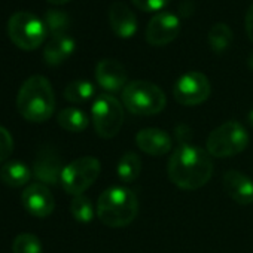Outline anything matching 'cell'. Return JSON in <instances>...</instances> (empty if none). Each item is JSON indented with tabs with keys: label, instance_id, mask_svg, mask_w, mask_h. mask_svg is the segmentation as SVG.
Wrapping results in <instances>:
<instances>
[{
	"label": "cell",
	"instance_id": "obj_29",
	"mask_svg": "<svg viewBox=\"0 0 253 253\" xmlns=\"http://www.w3.org/2000/svg\"><path fill=\"white\" fill-rule=\"evenodd\" d=\"M179 12H180V15H183V17H189V15L194 12V3L189 2V0H186V2H183V3L180 5Z\"/></svg>",
	"mask_w": 253,
	"mask_h": 253
},
{
	"label": "cell",
	"instance_id": "obj_23",
	"mask_svg": "<svg viewBox=\"0 0 253 253\" xmlns=\"http://www.w3.org/2000/svg\"><path fill=\"white\" fill-rule=\"evenodd\" d=\"M70 213L75 220L88 223L94 219L95 210L91 200L82 194V195H75L73 200L70 201Z\"/></svg>",
	"mask_w": 253,
	"mask_h": 253
},
{
	"label": "cell",
	"instance_id": "obj_31",
	"mask_svg": "<svg viewBox=\"0 0 253 253\" xmlns=\"http://www.w3.org/2000/svg\"><path fill=\"white\" fill-rule=\"evenodd\" d=\"M247 121H249V124H250V126L253 128V109L249 112V115H247Z\"/></svg>",
	"mask_w": 253,
	"mask_h": 253
},
{
	"label": "cell",
	"instance_id": "obj_11",
	"mask_svg": "<svg viewBox=\"0 0 253 253\" xmlns=\"http://www.w3.org/2000/svg\"><path fill=\"white\" fill-rule=\"evenodd\" d=\"M21 201L24 209L35 217H48L55 209L54 195L43 183L29 185L21 194Z\"/></svg>",
	"mask_w": 253,
	"mask_h": 253
},
{
	"label": "cell",
	"instance_id": "obj_7",
	"mask_svg": "<svg viewBox=\"0 0 253 253\" xmlns=\"http://www.w3.org/2000/svg\"><path fill=\"white\" fill-rule=\"evenodd\" d=\"M46 35L45 23L30 12H17L8 21V36L20 49H38L46 39Z\"/></svg>",
	"mask_w": 253,
	"mask_h": 253
},
{
	"label": "cell",
	"instance_id": "obj_13",
	"mask_svg": "<svg viewBox=\"0 0 253 253\" xmlns=\"http://www.w3.org/2000/svg\"><path fill=\"white\" fill-rule=\"evenodd\" d=\"M63 169L64 167L57 152L51 148H45L41 151L35 161L33 173L36 179L41 180L43 185H57L61 180Z\"/></svg>",
	"mask_w": 253,
	"mask_h": 253
},
{
	"label": "cell",
	"instance_id": "obj_25",
	"mask_svg": "<svg viewBox=\"0 0 253 253\" xmlns=\"http://www.w3.org/2000/svg\"><path fill=\"white\" fill-rule=\"evenodd\" d=\"M14 253H43V247L41 240L35 234H20L15 237L12 244Z\"/></svg>",
	"mask_w": 253,
	"mask_h": 253
},
{
	"label": "cell",
	"instance_id": "obj_8",
	"mask_svg": "<svg viewBox=\"0 0 253 253\" xmlns=\"http://www.w3.org/2000/svg\"><path fill=\"white\" fill-rule=\"evenodd\" d=\"M101 164L94 157H81L63 169L61 186L70 195H82L98 179Z\"/></svg>",
	"mask_w": 253,
	"mask_h": 253
},
{
	"label": "cell",
	"instance_id": "obj_4",
	"mask_svg": "<svg viewBox=\"0 0 253 253\" xmlns=\"http://www.w3.org/2000/svg\"><path fill=\"white\" fill-rule=\"evenodd\" d=\"M124 107L139 116H152L164 110L167 97L164 91L149 81H133L122 89Z\"/></svg>",
	"mask_w": 253,
	"mask_h": 253
},
{
	"label": "cell",
	"instance_id": "obj_32",
	"mask_svg": "<svg viewBox=\"0 0 253 253\" xmlns=\"http://www.w3.org/2000/svg\"><path fill=\"white\" fill-rule=\"evenodd\" d=\"M247 66L253 70V52L249 55V58H247Z\"/></svg>",
	"mask_w": 253,
	"mask_h": 253
},
{
	"label": "cell",
	"instance_id": "obj_10",
	"mask_svg": "<svg viewBox=\"0 0 253 253\" xmlns=\"http://www.w3.org/2000/svg\"><path fill=\"white\" fill-rule=\"evenodd\" d=\"M180 20L171 12H160L151 18L146 27V42L151 46H166L180 35Z\"/></svg>",
	"mask_w": 253,
	"mask_h": 253
},
{
	"label": "cell",
	"instance_id": "obj_3",
	"mask_svg": "<svg viewBox=\"0 0 253 253\" xmlns=\"http://www.w3.org/2000/svg\"><path fill=\"white\" fill-rule=\"evenodd\" d=\"M139 213L136 194L125 186L104 189L97 200V217L109 228L128 226Z\"/></svg>",
	"mask_w": 253,
	"mask_h": 253
},
{
	"label": "cell",
	"instance_id": "obj_17",
	"mask_svg": "<svg viewBox=\"0 0 253 253\" xmlns=\"http://www.w3.org/2000/svg\"><path fill=\"white\" fill-rule=\"evenodd\" d=\"M75 51V41L67 36H55L52 38L43 49V60L48 66H60L63 64Z\"/></svg>",
	"mask_w": 253,
	"mask_h": 253
},
{
	"label": "cell",
	"instance_id": "obj_24",
	"mask_svg": "<svg viewBox=\"0 0 253 253\" xmlns=\"http://www.w3.org/2000/svg\"><path fill=\"white\" fill-rule=\"evenodd\" d=\"M45 26H46V30L48 33L55 38V36H63L66 35L69 26H70V20H69V15L63 11H58V9H51L46 12L45 15Z\"/></svg>",
	"mask_w": 253,
	"mask_h": 253
},
{
	"label": "cell",
	"instance_id": "obj_27",
	"mask_svg": "<svg viewBox=\"0 0 253 253\" xmlns=\"http://www.w3.org/2000/svg\"><path fill=\"white\" fill-rule=\"evenodd\" d=\"M133 5L145 12H157L169 5L170 0H131Z\"/></svg>",
	"mask_w": 253,
	"mask_h": 253
},
{
	"label": "cell",
	"instance_id": "obj_26",
	"mask_svg": "<svg viewBox=\"0 0 253 253\" xmlns=\"http://www.w3.org/2000/svg\"><path fill=\"white\" fill-rule=\"evenodd\" d=\"M14 151V139L11 133L0 125V164L5 163Z\"/></svg>",
	"mask_w": 253,
	"mask_h": 253
},
{
	"label": "cell",
	"instance_id": "obj_15",
	"mask_svg": "<svg viewBox=\"0 0 253 253\" xmlns=\"http://www.w3.org/2000/svg\"><path fill=\"white\" fill-rule=\"evenodd\" d=\"M109 24L112 32L121 39H130L137 32L134 12L122 2H115L109 8Z\"/></svg>",
	"mask_w": 253,
	"mask_h": 253
},
{
	"label": "cell",
	"instance_id": "obj_28",
	"mask_svg": "<svg viewBox=\"0 0 253 253\" xmlns=\"http://www.w3.org/2000/svg\"><path fill=\"white\" fill-rule=\"evenodd\" d=\"M244 26H246V33H247V38L249 41L253 43V5L249 8L247 14H246V21H244Z\"/></svg>",
	"mask_w": 253,
	"mask_h": 253
},
{
	"label": "cell",
	"instance_id": "obj_16",
	"mask_svg": "<svg viewBox=\"0 0 253 253\" xmlns=\"http://www.w3.org/2000/svg\"><path fill=\"white\" fill-rule=\"evenodd\" d=\"M136 145L142 152L151 157H163L171 149V137L161 128L149 126V128H142L137 133Z\"/></svg>",
	"mask_w": 253,
	"mask_h": 253
},
{
	"label": "cell",
	"instance_id": "obj_12",
	"mask_svg": "<svg viewBox=\"0 0 253 253\" xmlns=\"http://www.w3.org/2000/svg\"><path fill=\"white\" fill-rule=\"evenodd\" d=\"M95 79L104 91L119 92L128 84V73L119 61L106 58L95 66Z\"/></svg>",
	"mask_w": 253,
	"mask_h": 253
},
{
	"label": "cell",
	"instance_id": "obj_21",
	"mask_svg": "<svg viewBox=\"0 0 253 253\" xmlns=\"http://www.w3.org/2000/svg\"><path fill=\"white\" fill-rule=\"evenodd\" d=\"M232 30L228 24L225 23H216L210 27L209 30V45L211 48L213 52L216 54H222L225 52L231 43H232Z\"/></svg>",
	"mask_w": 253,
	"mask_h": 253
},
{
	"label": "cell",
	"instance_id": "obj_20",
	"mask_svg": "<svg viewBox=\"0 0 253 253\" xmlns=\"http://www.w3.org/2000/svg\"><path fill=\"white\" fill-rule=\"evenodd\" d=\"M140 173H142V160L136 152H125L119 158L116 166V174L122 182L131 183L137 180Z\"/></svg>",
	"mask_w": 253,
	"mask_h": 253
},
{
	"label": "cell",
	"instance_id": "obj_30",
	"mask_svg": "<svg viewBox=\"0 0 253 253\" xmlns=\"http://www.w3.org/2000/svg\"><path fill=\"white\" fill-rule=\"evenodd\" d=\"M48 2H49L51 5L60 6V5H66V3H69V2H70V0H48Z\"/></svg>",
	"mask_w": 253,
	"mask_h": 253
},
{
	"label": "cell",
	"instance_id": "obj_19",
	"mask_svg": "<svg viewBox=\"0 0 253 253\" xmlns=\"http://www.w3.org/2000/svg\"><path fill=\"white\" fill-rule=\"evenodd\" d=\"M57 122H58V125L61 126V128H64L66 131L81 133L88 126L89 119H88V115L84 110H81L78 107H66V109L58 112Z\"/></svg>",
	"mask_w": 253,
	"mask_h": 253
},
{
	"label": "cell",
	"instance_id": "obj_6",
	"mask_svg": "<svg viewBox=\"0 0 253 253\" xmlns=\"http://www.w3.org/2000/svg\"><path fill=\"white\" fill-rule=\"evenodd\" d=\"M91 119L95 133L101 139H113L124 124V104L110 94H100L92 103Z\"/></svg>",
	"mask_w": 253,
	"mask_h": 253
},
{
	"label": "cell",
	"instance_id": "obj_9",
	"mask_svg": "<svg viewBox=\"0 0 253 253\" xmlns=\"http://www.w3.org/2000/svg\"><path fill=\"white\" fill-rule=\"evenodd\" d=\"M210 81L201 72H188L182 75L173 86L174 100L182 106H198L210 97Z\"/></svg>",
	"mask_w": 253,
	"mask_h": 253
},
{
	"label": "cell",
	"instance_id": "obj_2",
	"mask_svg": "<svg viewBox=\"0 0 253 253\" xmlns=\"http://www.w3.org/2000/svg\"><path fill=\"white\" fill-rule=\"evenodd\" d=\"M17 109L30 122L48 121L55 109V94L51 82L42 75L30 76L18 91Z\"/></svg>",
	"mask_w": 253,
	"mask_h": 253
},
{
	"label": "cell",
	"instance_id": "obj_22",
	"mask_svg": "<svg viewBox=\"0 0 253 253\" xmlns=\"http://www.w3.org/2000/svg\"><path fill=\"white\" fill-rule=\"evenodd\" d=\"M95 94V88L88 81H73L64 88V98L70 103H86Z\"/></svg>",
	"mask_w": 253,
	"mask_h": 253
},
{
	"label": "cell",
	"instance_id": "obj_1",
	"mask_svg": "<svg viewBox=\"0 0 253 253\" xmlns=\"http://www.w3.org/2000/svg\"><path fill=\"white\" fill-rule=\"evenodd\" d=\"M167 174L173 185L185 191H195L209 183L213 176V161L207 151L182 143L169 158Z\"/></svg>",
	"mask_w": 253,
	"mask_h": 253
},
{
	"label": "cell",
	"instance_id": "obj_14",
	"mask_svg": "<svg viewBox=\"0 0 253 253\" xmlns=\"http://www.w3.org/2000/svg\"><path fill=\"white\" fill-rule=\"evenodd\" d=\"M225 192L240 206L253 204V179L237 170H228L223 174Z\"/></svg>",
	"mask_w": 253,
	"mask_h": 253
},
{
	"label": "cell",
	"instance_id": "obj_5",
	"mask_svg": "<svg viewBox=\"0 0 253 253\" xmlns=\"http://www.w3.org/2000/svg\"><path fill=\"white\" fill-rule=\"evenodd\" d=\"M250 142L246 126L237 121H228L214 128L206 142V151L211 158H231L241 154Z\"/></svg>",
	"mask_w": 253,
	"mask_h": 253
},
{
	"label": "cell",
	"instance_id": "obj_18",
	"mask_svg": "<svg viewBox=\"0 0 253 253\" xmlns=\"http://www.w3.org/2000/svg\"><path fill=\"white\" fill-rule=\"evenodd\" d=\"M32 177L30 169L20 161H11L0 169V180L11 188H20L29 183Z\"/></svg>",
	"mask_w": 253,
	"mask_h": 253
}]
</instances>
